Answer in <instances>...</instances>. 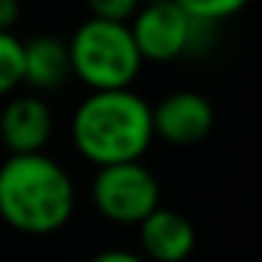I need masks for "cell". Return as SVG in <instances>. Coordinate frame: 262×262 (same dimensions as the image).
Instances as JSON below:
<instances>
[{"mask_svg": "<svg viewBox=\"0 0 262 262\" xmlns=\"http://www.w3.org/2000/svg\"><path fill=\"white\" fill-rule=\"evenodd\" d=\"M71 71L91 91H124L141 74V54L127 23L88 17L68 40Z\"/></svg>", "mask_w": 262, "mask_h": 262, "instance_id": "3", "label": "cell"}, {"mask_svg": "<svg viewBox=\"0 0 262 262\" xmlns=\"http://www.w3.org/2000/svg\"><path fill=\"white\" fill-rule=\"evenodd\" d=\"M20 17H23L20 0H0V31H14Z\"/></svg>", "mask_w": 262, "mask_h": 262, "instance_id": "13", "label": "cell"}, {"mask_svg": "<svg viewBox=\"0 0 262 262\" xmlns=\"http://www.w3.org/2000/svg\"><path fill=\"white\" fill-rule=\"evenodd\" d=\"M152 138V104L133 88L91 91L71 116V141L93 166L141 161Z\"/></svg>", "mask_w": 262, "mask_h": 262, "instance_id": "2", "label": "cell"}, {"mask_svg": "<svg viewBox=\"0 0 262 262\" xmlns=\"http://www.w3.org/2000/svg\"><path fill=\"white\" fill-rule=\"evenodd\" d=\"M91 198L104 220L116 226H138L161 206V186L141 161H127L99 166L91 183Z\"/></svg>", "mask_w": 262, "mask_h": 262, "instance_id": "4", "label": "cell"}, {"mask_svg": "<svg viewBox=\"0 0 262 262\" xmlns=\"http://www.w3.org/2000/svg\"><path fill=\"white\" fill-rule=\"evenodd\" d=\"M214 130V107L198 91H175L152 107V133L175 147L200 144Z\"/></svg>", "mask_w": 262, "mask_h": 262, "instance_id": "7", "label": "cell"}, {"mask_svg": "<svg viewBox=\"0 0 262 262\" xmlns=\"http://www.w3.org/2000/svg\"><path fill=\"white\" fill-rule=\"evenodd\" d=\"M23 85V40L14 31H0V99Z\"/></svg>", "mask_w": 262, "mask_h": 262, "instance_id": "10", "label": "cell"}, {"mask_svg": "<svg viewBox=\"0 0 262 262\" xmlns=\"http://www.w3.org/2000/svg\"><path fill=\"white\" fill-rule=\"evenodd\" d=\"M144 0H85L91 17L113 20V23H130L133 14L141 9Z\"/></svg>", "mask_w": 262, "mask_h": 262, "instance_id": "12", "label": "cell"}, {"mask_svg": "<svg viewBox=\"0 0 262 262\" xmlns=\"http://www.w3.org/2000/svg\"><path fill=\"white\" fill-rule=\"evenodd\" d=\"M88 262H147L141 254L136 251H127V248H104L99 254H93Z\"/></svg>", "mask_w": 262, "mask_h": 262, "instance_id": "14", "label": "cell"}, {"mask_svg": "<svg viewBox=\"0 0 262 262\" xmlns=\"http://www.w3.org/2000/svg\"><path fill=\"white\" fill-rule=\"evenodd\" d=\"M74 209V178L51 155H9L0 164V220L14 231L54 234L68 226Z\"/></svg>", "mask_w": 262, "mask_h": 262, "instance_id": "1", "label": "cell"}, {"mask_svg": "<svg viewBox=\"0 0 262 262\" xmlns=\"http://www.w3.org/2000/svg\"><path fill=\"white\" fill-rule=\"evenodd\" d=\"M138 239L147 262H186L198 243V231L186 214L158 206L147 220L138 223Z\"/></svg>", "mask_w": 262, "mask_h": 262, "instance_id": "8", "label": "cell"}, {"mask_svg": "<svg viewBox=\"0 0 262 262\" xmlns=\"http://www.w3.org/2000/svg\"><path fill=\"white\" fill-rule=\"evenodd\" d=\"M130 34L144 62H172L194 51L200 34L211 26L192 20L175 0H147L130 23Z\"/></svg>", "mask_w": 262, "mask_h": 262, "instance_id": "5", "label": "cell"}, {"mask_svg": "<svg viewBox=\"0 0 262 262\" xmlns=\"http://www.w3.org/2000/svg\"><path fill=\"white\" fill-rule=\"evenodd\" d=\"M175 3L192 20H198V23L211 26V29H214V26L223 23V20L237 17L251 0H175Z\"/></svg>", "mask_w": 262, "mask_h": 262, "instance_id": "11", "label": "cell"}, {"mask_svg": "<svg viewBox=\"0 0 262 262\" xmlns=\"http://www.w3.org/2000/svg\"><path fill=\"white\" fill-rule=\"evenodd\" d=\"M71 71L68 42L54 34H37L29 42L23 40V85L31 93H54L68 85Z\"/></svg>", "mask_w": 262, "mask_h": 262, "instance_id": "9", "label": "cell"}, {"mask_svg": "<svg viewBox=\"0 0 262 262\" xmlns=\"http://www.w3.org/2000/svg\"><path fill=\"white\" fill-rule=\"evenodd\" d=\"M54 136V110L40 93H12L0 110V144L9 155L46 152Z\"/></svg>", "mask_w": 262, "mask_h": 262, "instance_id": "6", "label": "cell"}]
</instances>
